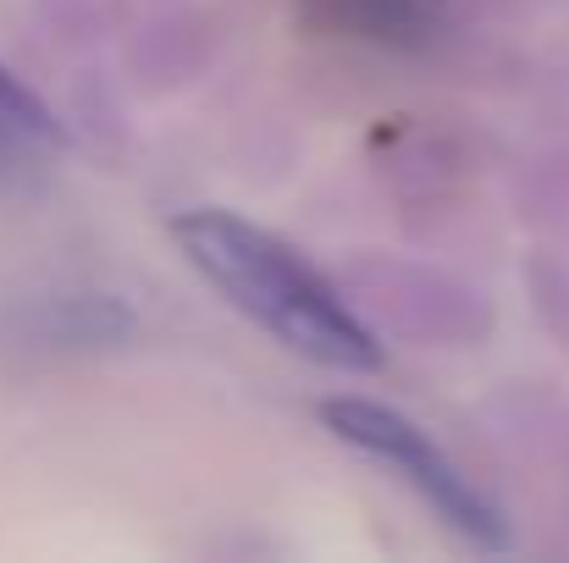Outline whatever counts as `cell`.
Segmentation results:
<instances>
[{
    "instance_id": "277c9868",
    "label": "cell",
    "mask_w": 569,
    "mask_h": 563,
    "mask_svg": "<svg viewBox=\"0 0 569 563\" xmlns=\"http://www.w3.org/2000/svg\"><path fill=\"white\" fill-rule=\"evenodd\" d=\"M61 150L56 117L11 78L0 72V188L33 183Z\"/></svg>"
},
{
    "instance_id": "6da1fadb",
    "label": "cell",
    "mask_w": 569,
    "mask_h": 563,
    "mask_svg": "<svg viewBox=\"0 0 569 563\" xmlns=\"http://www.w3.org/2000/svg\"><path fill=\"white\" fill-rule=\"evenodd\" d=\"M172 238L183 243L199 277L243 310L254 326H266L282 349L327 365V371H377V338L355 321V310L266 227H249L232 210H189L172 221Z\"/></svg>"
},
{
    "instance_id": "3957f363",
    "label": "cell",
    "mask_w": 569,
    "mask_h": 563,
    "mask_svg": "<svg viewBox=\"0 0 569 563\" xmlns=\"http://www.w3.org/2000/svg\"><path fill=\"white\" fill-rule=\"evenodd\" d=\"M305 11L327 33H349L371 44H420L442 28L448 0H305Z\"/></svg>"
},
{
    "instance_id": "7a4b0ae2",
    "label": "cell",
    "mask_w": 569,
    "mask_h": 563,
    "mask_svg": "<svg viewBox=\"0 0 569 563\" xmlns=\"http://www.w3.org/2000/svg\"><path fill=\"white\" fill-rule=\"evenodd\" d=\"M321 414H327V425H332L349 448H360V453L381 459L387 470H398L459 536H470L476 547H503V542H509L498 509L459 475V464H453L409 414L366 403V398H332Z\"/></svg>"
}]
</instances>
